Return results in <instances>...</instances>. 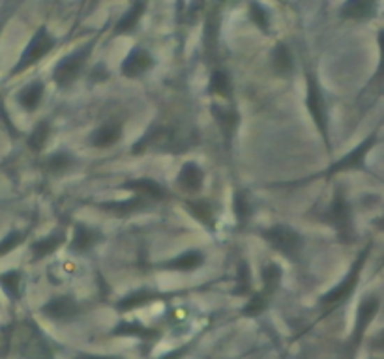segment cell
<instances>
[{
	"instance_id": "8fae6325",
	"label": "cell",
	"mask_w": 384,
	"mask_h": 359,
	"mask_svg": "<svg viewBox=\"0 0 384 359\" xmlns=\"http://www.w3.org/2000/svg\"><path fill=\"white\" fill-rule=\"evenodd\" d=\"M378 0H347L341 6V17L350 21H367L377 13Z\"/></svg>"
},
{
	"instance_id": "7a4b0ae2",
	"label": "cell",
	"mask_w": 384,
	"mask_h": 359,
	"mask_svg": "<svg viewBox=\"0 0 384 359\" xmlns=\"http://www.w3.org/2000/svg\"><path fill=\"white\" fill-rule=\"evenodd\" d=\"M263 238L270 243L279 253L287 254L289 259H295L302 249V238L289 224H274L270 229L263 230Z\"/></svg>"
},
{
	"instance_id": "f35d334b",
	"label": "cell",
	"mask_w": 384,
	"mask_h": 359,
	"mask_svg": "<svg viewBox=\"0 0 384 359\" xmlns=\"http://www.w3.org/2000/svg\"><path fill=\"white\" fill-rule=\"evenodd\" d=\"M79 359H122V358H115V356H92V353H89V356H81Z\"/></svg>"
},
{
	"instance_id": "74e56055",
	"label": "cell",
	"mask_w": 384,
	"mask_h": 359,
	"mask_svg": "<svg viewBox=\"0 0 384 359\" xmlns=\"http://www.w3.org/2000/svg\"><path fill=\"white\" fill-rule=\"evenodd\" d=\"M188 350H189L188 346H182V348H178V350H172V352L165 353V356H163V358H160V359H182L184 356L188 353Z\"/></svg>"
},
{
	"instance_id": "d6986e66",
	"label": "cell",
	"mask_w": 384,
	"mask_h": 359,
	"mask_svg": "<svg viewBox=\"0 0 384 359\" xmlns=\"http://www.w3.org/2000/svg\"><path fill=\"white\" fill-rule=\"evenodd\" d=\"M62 240H64V234H62V232H54V234L45 236L42 240H38V242L32 245L34 260L45 259V257H49L51 253H54V251L62 245Z\"/></svg>"
},
{
	"instance_id": "e0dca14e",
	"label": "cell",
	"mask_w": 384,
	"mask_h": 359,
	"mask_svg": "<svg viewBox=\"0 0 384 359\" xmlns=\"http://www.w3.org/2000/svg\"><path fill=\"white\" fill-rule=\"evenodd\" d=\"M120 137H122V125L119 122H109V124H103L92 133L90 142L96 148H109L115 142H119Z\"/></svg>"
},
{
	"instance_id": "4316f807",
	"label": "cell",
	"mask_w": 384,
	"mask_h": 359,
	"mask_svg": "<svg viewBox=\"0 0 384 359\" xmlns=\"http://www.w3.org/2000/svg\"><path fill=\"white\" fill-rule=\"evenodd\" d=\"M188 210L189 213L197 219V221H201L202 224H212L214 223V212L212 206H210V202L207 201H193L188 202Z\"/></svg>"
},
{
	"instance_id": "ac0fdd59",
	"label": "cell",
	"mask_w": 384,
	"mask_h": 359,
	"mask_svg": "<svg viewBox=\"0 0 384 359\" xmlns=\"http://www.w3.org/2000/svg\"><path fill=\"white\" fill-rule=\"evenodd\" d=\"M145 10H147V2L145 0H135L130 6V10L120 17V21L115 26V32L117 34H130L131 30L137 26V23L141 21Z\"/></svg>"
},
{
	"instance_id": "4fadbf2b",
	"label": "cell",
	"mask_w": 384,
	"mask_h": 359,
	"mask_svg": "<svg viewBox=\"0 0 384 359\" xmlns=\"http://www.w3.org/2000/svg\"><path fill=\"white\" fill-rule=\"evenodd\" d=\"M154 60L148 51L145 49H135L126 56L124 64H122V75L126 77H141L152 68Z\"/></svg>"
},
{
	"instance_id": "836d02e7",
	"label": "cell",
	"mask_w": 384,
	"mask_h": 359,
	"mask_svg": "<svg viewBox=\"0 0 384 359\" xmlns=\"http://www.w3.org/2000/svg\"><path fill=\"white\" fill-rule=\"evenodd\" d=\"M0 284L4 287L8 294L17 298L19 296V287H21V273L19 271H8L4 275H0Z\"/></svg>"
},
{
	"instance_id": "7402d4cb",
	"label": "cell",
	"mask_w": 384,
	"mask_h": 359,
	"mask_svg": "<svg viewBox=\"0 0 384 359\" xmlns=\"http://www.w3.org/2000/svg\"><path fill=\"white\" fill-rule=\"evenodd\" d=\"M281 277H283V271L278 264H266L263 268V273H260V279H263V292L266 296H272L276 290H278L279 283H281Z\"/></svg>"
},
{
	"instance_id": "5bb4252c",
	"label": "cell",
	"mask_w": 384,
	"mask_h": 359,
	"mask_svg": "<svg viewBox=\"0 0 384 359\" xmlns=\"http://www.w3.org/2000/svg\"><path fill=\"white\" fill-rule=\"evenodd\" d=\"M202 182H205V174H202L201 167L197 163H186L178 172V183L188 193H199Z\"/></svg>"
},
{
	"instance_id": "277c9868",
	"label": "cell",
	"mask_w": 384,
	"mask_h": 359,
	"mask_svg": "<svg viewBox=\"0 0 384 359\" xmlns=\"http://www.w3.org/2000/svg\"><path fill=\"white\" fill-rule=\"evenodd\" d=\"M326 217L332 223V227L336 229L337 236L341 238L343 242H353V238H355L353 212H350L349 202H347V199L341 193H336Z\"/></svg>"
},
{
	"instance_id": "5b68a950",
	"label": "cell",
	"mask_w": 384,
	"mask_h": 359,
	"mask_svg": "<svg viewBox=\"0 0 384 359\" xmlns=\"http://www.w3.org/2000/svg\"><path fill=\"white\" fill-rule=\"evenodd\" d=\"M54 47V38L47 32V29H40L34 34V38L30 40V43L24 49L23 56L19 59V64L13 68V73H19V71L29 70L30 66H34L36 62L45 56V54L51 53V49Z\"/></svg>"
},
{
	"instance_id": "ffe728a7",
	"label": "cell",
	"mask_w": 384,
	"mask_h": 359,
	"mask_svg": "<svg viewBox=\"0 0 384 359\" xmlns=\"http://www.w3.org/2000/svg\"><path fill=\"white\" fill-rule=\"evenodd\" d=\"M112 333L120 337H137V339H156L158 337V331L147 328V326L137 324V322H122V324L115 328Z\"/></svg>"
},
{
	"instance_id": "d590c367",
	"label": "cell",
	"mask_w": 384,
	"mask_h": 359,
	"mask_svg": "<svg viewBox=\"0 0 384 359\" xmlns=\"http://www.w3.org/2000/svg\"><path fill=\"white\" fill-rule=\"evenodd\" d=\"M378 51H381V60H378V68L373 83L377 84V89L381 90L384 89V29L378 32Z\"/></svg>"
},
{
	"instance_id": "9a60e30c",
	"label": "cell",
	"mask_w": 384,
	"mask_h": 359,
	"mask_svg": "<svg viewBox=\"0 0 384 359\" xmlns=\"http://www.w3.org/2000/svg\"><path fill=\"white\" fill-rule=\"evenodd\" d=\"M202 262H205V257L201 251H186V253L163 262V268L171 271H193L201 268Z\"/></svg>"
},
{
	"instance_id": "484cf974",
	"label": "cell",
	"mask_w": 384,
	"mask_h": 359,
	"mask_svg": "<svg viewBox=\"0 0 384 359\" xmlns=\"http://www.w3.org/2000/svg\"><path fill=\"white\" fill-rule=\"evenodd\" d=\"M145 206H147V202L142 201L141 197L128 199V201H122V202H107V204H101V208H105V210H109V212L112 213H120V215L139 212V210H142Z\"/></svg>"
},
{
	"instance_id": "f546056e",
	"label": "cell",
	"mask_w": 384,
	"mask_h": 359,
	"mask_svg": "<svg viewBox=\"0 0 384 359\" xmlns=\"http://www.w3.org/2000/svg\"><path fill=\"white\" fill-rule=\"evenodd\" d=\"M268 298L270 296H266L265 292H257L249 298V301L244 307V314H248V316H259L265 312V309L268 307Z\"/></svg>"
},
{
	"instance_id": "e575fe53",
	"label": "cell",
	"mask_w": 384,
	"mask_h": 359,
	"mask_svg": "<svg viewBox=\"0 0 384 359\" xmlns=\"http://www.w3.org/2000/svg\"><path fill=\"white\" fill-rule=\"evenodd\" d=\"M235 213H237V217L240 221H246L249 217V213H251V206H249L248 197L242 193V191H238L235 194Z\"/></svg>"
},
{
	"instance_id": "52a82bcc",
	"label": "cell",
	"mask_w": 384,
	"mask_h": 359,
	"mask_svg": "<svg viewBox=\"0 0 384 359\" xmlns=\"http://www.w3.org/2000/svg\"><path fill=\"white\" fill-rule=\"evenodd\" d=\"M19 353L27 359H51L53 352L47 341L34 324H24L23 337L19 342Z\"/></svg>"
},
{
	"instance_id": "83f0119b",
	"label": "cell",
	"mask_w": 384,
	"mask_h": 359,
	"mask_svg": "<svg viewBox=\"0 0 384 359\" xmlns=\"http://www.w3.org/2000/svg\"><path fill=\"white\" fill-rule=\"evenodd\" d=\"M210 92L221 98H229L230 96V79L225 71H212L210 75Z\"/></svg>"
},
{
	"instance_id": "f1b7e54d",
	"label": "cell",
	"mask_w": 384,
	"mask_h": 359,
	"mask_svg": "<svg viewBox=\"0 0 384 359\" xmlns=\"http://www.w3.org/2000/svg\"><path fill=\"white\" fill-rule=\"evenodd\" d=\"M49 135H51V125H49V122H40V124L34 128V131L30 133L29 146L32 148L34 152H40V150L45 146Z\"/></svg>"
},
{
	"instance_id": "3957f363",
	"label": "cell",
	"mask_w": 384,
	"mask_h": 359,
	"mask_svg": "<svg viewBox=\"0 0 384 359\" xmlns=\"http://www.w3.org/2000/svg\"><path fill=\"white\" fill-rule=\"evenodd\" d=\"M90 51H92V45L89 43V45L77 49L75 53L68 54V56H64V59L60 60L59 66H57L53 71L54 83L59 84V86H62V89L70 86L77 77H79L81 70H83V66L84 62H87V59H89Z\"/></svg>"
},
{
	"instance_id": "4dcf8cb0",
	"label": "cell",
	"mask_w": 384,
	"mask_h": 359,
	"mask_svg": "<svg viewBox=\"0 0 384 359\" xmlns=\"http://www.w3.org/2000/svg\"><path fill=\"white\" fill-rule=\"evenodd\" d=\"M251 290V271H249L248 262H240L237 268V294L244 296Z\"/></svg>"
},
{
	"instance_id": "30bf717a",
	"label": "cell",
	"mask_w": 384,
	"mask_h": 359,
	"mask_svg": "<svg viewBox=\"0 0 384 359\" xmlns=\"http://www.w3.org/2000/svg\"><path fill=\"white\" fill-rule=\"evenodd\" d=\"M81 311V307L75 300H71L68 296H60V298H53L49 300L45 305L42 307V312L47 318H53V320H59V322H64V320H71L75 318Z\"/></svg>"
},
{
	"instance_id": "2e32d148",
	"label": "cell",
	"mask_w": 384,
	"mask_h": 359,
	"mask_svg": "<svg viewBox=\"0 0 384 359\" xmlns=\"http://www.w3.org/2000/svg\"><path fill=\"white\" fill-rule=\"evenodd\" d=\"M98 242H100V232H96L94 229L84 227L81 223L75 224V232H73V240H71V249L75 253H87Z\"/></svg>"
},
{
	"instance_id": "ba28073f",
	"label": "cell",
	"mask_w": 384,
	"mask_h": 359,
	"mask_svg": "<svg viewBox=\"0 0 384 359\" xmlns=\"http://www.w3.org/2000/svg\"><path fill=\"white\" fill-rule=\"evenodd\" d=\"M377 144V133L373 131L371 135H367L364 141L358 144L356 148H353L345 158L337 159L336 163L330 167L328 174H337V172L345 171H358V169H364V163H366V158L369 150H373V146Z\"/></svg>"
},
{
	"instance_id": "ab89813d",
	"label": "cell",
	"mask_w": 384,
	"mask_h": 359,
	"mask_svg": "<svg viewBox=\"0 0 384 359\" xmlns=\"http://www.w3.org/2000/svg\"><path fill=\"white\" fill-rule=\"evenodd\" d=\"M373 344H375V348H381V350H384V331L377 337V339H375V342H373Z\"/></svg>"
},
{
	"instance_id": "60d3db41",
	"label": "cell",
	"mask_w": 384,
	"mask_h": 359,
	"mask_svg": "<svg viewBox=\"0 0 384 359\" xmlns=\"http://www.w3.org/2000/svg\"><path fill=\"white\" fill-rule=\"evenodd\" d=\"M383 266H384V262H383Z\"/></svg>"
},
{
	"instance_id": "6da1fadb",
	"label": "cell",
	"mask_w": 384,
	"mask_h": 359,
	"mask_svg": "<svg viewBox=\"0 0 384 359\" xmlns=\"http://www.w3.org/2000/svg\"><path fill=\"white\" fill-rule=\"evenodd\" d=\"M367 254H369V247H367L366 251H362L360 257L355 260V264L350 266L349 273H347V277L343 279L341 283L337 284V287H334L330 292H326V294L320 298V305L325 307V309H332V307H337L339 303H343V301L349 300L350 294L355 292L356 284L360 281L362 268L366 264Z\"/></svg>"
},
{
	"instance_id": "44dd1931",
	"label": "cell",
	"mask_w": 384,
	"mask_h": 359,
	"mask_svg": "<svg viewBox=\"0 0 384 359\" xmlns=\"http://www.w3.org/2000/svg\"><path fill=\"white\" fill-rule=\"evenodd\" d=\"M43 90L45 89H43V84L40 83V81H36V83L24 86V89L21 90V94H19V103H21L23 109H27V111H36L43 98Z\"/></svg>"
},
{
	"instance_id": "d4e9b609",
	"label": "cell",
	"mask_w": 384,
	"mask_h": 359,
	"mask_svg": "<svg viewBox=\"0 0 384 359\" xmlns=\"http://www.w3.org/2000/svg\"><path fill=\"white\" fill-rule=\"evenodd\" d=\"M214 116L218 120L219 128L223 131L225 135L230 137L232 135V131L237 128L238 124V114L232 109H223V107H214Z\"/></svg>"
},
{
	"instance_id": "8d00e7d4",
	"label": "cell",
	"mask_w": 384,
	"mask_h": 359,
	"mask_svg": "<svg viewBox=\"0 0 384 359\" xmlns=\"http://www.w3.org/2000/svg\"><path fill=\"white\" fill-rule=\"evenodd\" d=\"M21 242H23V234H21V232H12V234H8L6 238H2V240H0V257L12 253L13 249L17 247Z\"/></svg>"
},
{
	"instance_id": "1f68e13d",
	"label": "cell",
	"mask_w": 384,
	"mask_h": 359,
	"mask_svg": "<svg viewBox=\"0 0 384 359\" xmlns=\"http://www.w3.org/2000/svg\"><path fill=\"white\" fill-rule=\"evenodd\" d=\"M73 165V158L68 152H59L47 159V169L51 172H64Z\"/></svg>"
},
{
	"instance_id": "cb8c5ba5",
	"label": "cell",
	"mask_w": 384,
	"mask_h": 359,
	"mask_svg": "<svg viewBox=\"0 0 384 359\" xmlns=\"http://www.w3.org/2000/svg\"><path fill=\"white\" fill-rule=\"evenodd\" d=\"M272 66L274 70L278 71L279 75H285L289 73L290 68H293V56H290L289 47L285 43H278L272 51Z\"/></svg>"
},
{
	"instance_id": "9c48e42d",
	"label": "cell",
	"mask_w": 384,
	"mask_h": 359,
	"mask_svg": "<svg viewBox=\"0 0 384 359\" xmlns=\"http://www.w3.org/2000/svg\"><path fill=\"white\" fill-rule=\"evenodd\" d=\"M378 307H381V301L377 298H367L360 303L358 307V311H356V324H355V331H353V344H360L362 337L366 333V330L369 328L375 316H377Z\"/></svg>"
},
{
	"instance_id": "7c38bea8",
	"label": "cell",
	"mask_w": 384,
	"mask_h": 359,
	"mask_svg": "<svg viewBox=\"0 0 384 359\" xmlns=\"http://www.w3.org/2000/svg\"><path fill=\"white\" fill-rule=\"evenodd\" d=\"M124 189L137 193V197L141 199H150V201H161L165 199L167 191L163 185L152 180V178H137V180H128L124 183Z\"/></svg>"
},
{
	"instance_id": "603a6c76",
	"label": "cell",
	"mask_w": 384,
	"mask_h": 359,
	"mask_svg": "<svg viewBox=\"0 0 384 359\" xmlns=\"http://www.w3.org/2000/svg\"><path fill=\"white\" fill-rule=\"evenodd\" d=\"M154 300V294L150 290H135V292H131V294L124 296L122 300H119L117 303V309L119 311H133L137 307H142L150 303Z\"/></svg>"
},
{
	"instance_id": "8992f818",
	"label": "cell",
	"mask_w": 384,
	"mask_h": 359,
	"mask_svg": "<svg viewBox=\"0 0 384 359\" xmlns=\"http://www.w3.org/2000/svg\"><path fill=\"white\" fill-rule=\"evenodd\" d=\"M307 111L313 118L317 130L320 131V135L325 139V142L328 144V116H326V105L325 98L320 94L319 84H317V79H315L311 73H307V96H306Z\"/></svg>"
},
{
	"instance_id": "d6a6232c",
	"label": "cell",
	"mask_w": 384,
	"mask_h": 359,
	"mask_svg": "<svg viewBox=\"0 0 384 359\" xmlns=\"http://www.w3.org/2000/svg\"><path fill=\"white\" fill-rule=\"evenodd\" d=\"M249 17H251V21H253L263 32H268L270 17H268V12L260 6L259 2H251V4H249Z\"/></svg>"
}]
</instances>
